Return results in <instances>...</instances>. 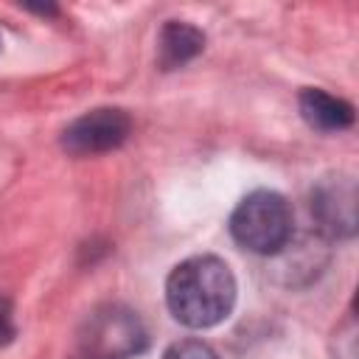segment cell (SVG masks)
I'll return each instance as SVG.
<instances>
[{"mask_svg": "<svg viewBox=\"0 0 359 359\" xmlns=\"http://www.w3.org/2000/svg\"><path fill=\"white\" fill-rule=\"evenodd\" d=\"M163 359H219V353L202 339H180L165 348Z\"/></svg>", "mask_w": 359, "mask_h": 359, "instance_id": "obj_8", "label": "cell"}, {"mask_svg": "<svg viewBox=\"0 0 359 359\" xmlns=\"http://www.w3.org/2000/svg\"><path fill=\"white\" fill-rule=\"evenodd\" d=\"M311 216L331 238H351L356 233V182L348 174L323 177L311 188Z\"/></svg>", "mask_w": 359, "mask_h": 359, "instance_id": "obj_5", "label": "cell"}, {"mask_svg": "<svg viewBox=\"0 0 359 359\" xmlns=\"http://www.w3.org/2000/svg\"><path fill=\"white\" fill-rule=\"evenodd\" d=\"M205 48V34L188 22L168 20L157 39V59L163 70H174L185 62H191Z\"/></svg>", "mask_w": 359, "mask_h": 359, "instance_id": "obj_7", "label": "cell"}, {"mask_svg": "<svg viewBox=\"0 0 359 359\" xmlns=\"http://www.w3.org/2000/svg\"><path fill=\"white\" fill-rule=\"evenodd\" d=\"M165 303L174 320L188 328L219 325L236 306L233 269L216 255L185 258L165 280Z\"/></svg>", "mask_w": 359, "mask_h": 359, "instance_id": "obj_1", "label": "cell"}, {"mask_svg": "<svg viewBox=\"0 0 359 359\" xmlns=\"http://www.w3.org/2000/svg\"><path fill=\"white\" fill-rule=\"evenodd\" d=\"M79 345L84 359H129L146 348V331L132 309L104 306L90 314Z\"/></svg>", "mask_w": 359, "mask_h": 359, "instance_id": "obj_3", "label": "cell"}, {"mask_svg": "<svg viewBox=\"0 0 359 359\" xmlns=\"http://www.w3.org/2000/svg\"><path fill=\"white\" fill-rule=\"evenodd\" d=\"M297 101H300V115L306 118V123L320 132H339L353 123V107L325 90L306 87Z\"/></svg>", "mask_w": 359, "mask_h": 359, "instance_id": "obj_6", "label": "cell"}, {"mask_svg": "<svg viewBox=\"0 0 359 359\" xmlns=\"http://www.w3.org/2000/svg\"><path fill=\"white\" fill-rule=\"evenodd\" d=\"M230 233L244 250L275 255L292 238V208L278 191H252L236 205Z\"/></svg>", "mask_w": 359, "mask_h": 359, "instance_id": "obj_2", "label": "cell"}, {"mask_svg": "<svg viewBox=\"0 0 359 359\" xmlns=\"http://www.w3.org/2000/svg\"><path fill=\"white\" fill-rule=\"evenodd\" d=\"M129 126L132 123H129V115L123 109H115V107L90 109L65 129L62 146L76 157L104 154V151L118 149L126 140Z\"/></svg>", "mask_w": 359, "mask_h": 359, "instance_id": "obj_4", "label": "cell"}, {"mask_svg": "<svg viewBox=\"0 0 359 359\" xmlns=\"http://www.w3.org/2000/svg\"><path fill=\"white\" fill-rule=\"evenodd\" d=\"M14 314H11V303L0 294V345L11 342L14 339Z\"/></svg>", "mask_w": 359, "mask_h": 359, "instance_id": "obj_9", "label": "cell"}]
</instances>
